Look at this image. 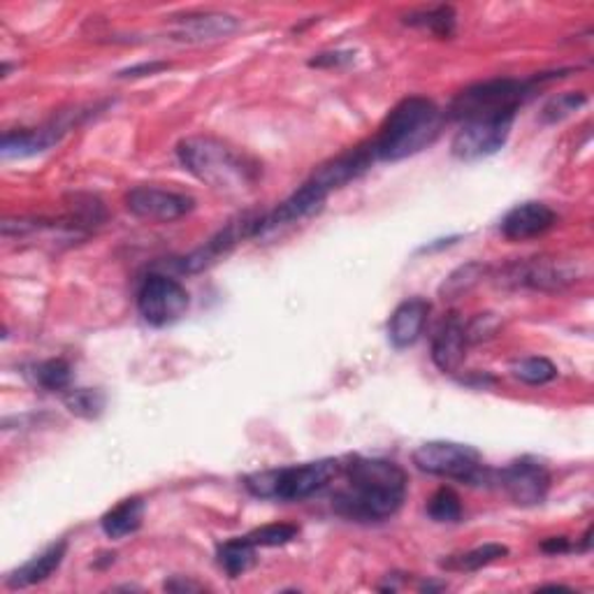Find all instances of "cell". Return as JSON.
<instances>
[{
	"label": "cell",
	"instance_id": "30",
	"mask_svg": "<svg viewBox=\"0 0 594 594\" xmlns=\"http://www.w3.org/2000/svg\"><path fill=\"white\" fill-rule=\"evenodd\" d=\"M162 68H168V64H160V60H154V64H139V66L121 70L119 77H124V79H131L133 77L135 79V77H145V75H156Z\"/></svg>",
	"mask_w": 594,
	"mask_h": 594
},
{
	"label": "cell",
	"instance_id": "23",
	"mask_svg": "<svg viewBox=\"0 0 594 594\" xmlns=\"http://www.w3.org/2000/svg\"><path fill=\"white\" fill-rule=\"evenodd\" d=\"M511 374H514L525 385H546L558 379V367L548 358L529 356L511 365Z\"/></svg>",
	"mask_w": 594,
	"mask_h": 594
},
{
	"label": "cell",
	"instance_id": "28",
	"mask_svg": "<svg viewBox=\"0 0 594 594\" xmlns=\"http://www.w3.org/2000/svg\"><path fill=\"white\" fill-rule=\"evenodd\" d=\"M585 102H587V98L583 93H579V91L576 93L569 91V93H560L556 98H550L546 102L543 112H541L543 121H546V124H556V121H562V119L571 116L573 112H579L585 105Z\"/></svg>",
	"mask_w": 594,
	"mask_h": 594
},
{
	"label": "cell",
	"instance_id": "1",
	"mask_svg": "<svg viewBox=\"0 0 594 594\" xmlns=\"http://www.w3.org/2000/svg\"><path fill=\"white\" fill-rule=\"evenodd\" d=\"M346 487L337 490L333 508L356 523L393 518L406 497V471L383 458H354L344 467Z\"/></svg>",
	"mask_w": 594,
	"mask_h": 594
},
{
	"label": "cell",
	"instance_id": "29",
	"mask_svg": "<svg viewBox=\"0 0 594 594\" xmlns=\"http://www.w3.org/2000/svg\"><path fill=\"white\" fill-rule=\"evenodd\" d=\"M497 325H500V323H497V318H495L493 314H481V316H477L469 325H464V330H467V341H469V344H477V341H481V339L495 337Z\"/></svg>",
	"mask_w": 594,
	"mask_h": 594
},
{
	"label": "cell",
	"instance_id": "7",
	"mask_svg": "<svg viewBox=\"0 0 594 594\" xmlns=\"http://www.w3.org/2000/svg\"><path fill=\"white\" fill-rule=\"evenodd\" d=\"M191 295L187 285L166 274H149L139 283L137 312L154 327H168L187 316Z\"/></svg>",
	"mask_w": 594,
	"mask_h": 594
},
{
	"label": "cell",
	"instance_id": "10",
	"mask_svg": "<svg viewBox=\"0 0 594 594\" xmlns=\"http://www.w3.org/2000/svg\"><path fill=\"white\" fill-rule=\"evenodd\" d=\"M126 208L131 214L149 221H177L195 210V200L181 191L160 187H135L126 195Z\"/></svg>",
	"mask_w": 594,
	"mask_h": 594
},
{
	"label": "cell",
	"instance_id": "22",
	"mask_svg": "<svg viewBox=\"0 0 594 594\" xmlns=\"http://www.w3.org/2000/svg\"><path fill=\"white\" fill-rule=\"evenodd\" d=\"M508 556V548L502 546V543H485V546H479V548H471L467 552H462V556H453L450 560L444 562L446 569H453V571H479L487 564H493L502 558Z\"/></svg>",
	"mask_w": 594,
	"mask_h": 594
},
{
	"label": "cell",
	"instance_id": "24",
	"mask_svg": "<svg viewBox=\"0 0 594 594\" xmlns=\"http://www.w3.org/2000/svg\"><path fill=\"white\" fill-rule=\"evenodd\" d=\"M66 406L79 418H98L102 412H105V395L100 391H93V388H70V391L64 395Z\"/></svg>",
	"mask_w": 594,
	"mask_h": 594
},
{
	"label": "cell",
	"instance_id": "3",
	"mask_svg": "<svg viewBox=\"0 0 594 594\" xmlns=\"http://www.w3.org/2000/svg\"><path fill=\"white\" fill-rule=\"evenodd\" d=\"M446 114L437 102L423 96H408L388 112L377 137L370 142L377 160L397 162L433 147L441 135Z\"/></svg>",
	"mask_w": 594,
	"mask_h": 594
},
{
	"label": "cell",
	"instance_id": "33",
	"mask_svg": "<svg viewBox=\"0 0 594 594\" xmlns=\"http://www.w3.org/2000/svg\"><path fill=\"white\" fill-rule=\"evenodd\" d=\"M166 590H172V592H195V590H202V585L191 583V581H183L181 576H175L172 581L166 583Z\"/></svg>",
	"mask_w": 594,
	"mask_h": 594
},
{
	"label": "cell",
	"instance_id": "16",
	"mask_svg": "<svg viewBox=\"0 0 594 594\" xmlns=\"http://www.w3.org/2000/svg\"><path fill=\"white\" fill-rule=\"evenodd\" d=\"M467 330H464V321H460L456 314L448 316L433 339V360L439 367L444 374H456L462 362H464V351H467Z\"/></svg>",
	"mask_w": 594,
	"mask_h": 594
},
{
	"label": "cell",
	"instance_id": "2",
	"mask_svg": "<svg viewBox=\"0 0 594 594\" xmlns=\"http://www.w3.org/2000/svg\"><path fill=\"white\" fill-rule=\"evenodd\" d=\"M177 156L195 179L225 195L249 193L260 179V166L251 156L210 135L179 142Z\"/></svg>",
	"mask_w": 594,
	"mask_h": 594
},
{
	"label": "cell",
	"instance_id": "12",
	"mask_svg": "<svg viewBox=\"0 0 594 594\" xmlns=\"http://www.w3.org/2000/svg\"><path fill=\"white\" fill-rule=\"evenodd\" d=\"M239 29V22L231 14L223 12H189L181 16H172V40L187 45L214 43L233 35Z\"/></svg>",
	"mask_w": 594,
	"mask_h": 594
},
{
	"label": "cell",
	"instance_id": "27",
	"mask_svg": "<svg viewBox=\"0 0 594 594\" xmlns=\"http://www.w3.org/2000/svg\"><path fill=\"white\" fill-rule=\"evenodd\" d=\"M298 535H300V529L295 525L274 523V525H265V527H258V529L249 531L247 539L256 548H277V546L291 543Z\"/></svg>",
	"mask_w": 594,
	"mask_h": 594
},
{
	"label": "cell",
	"instance_id": "15",
	"mask_svg": "<svg viewBox=\"0 0 594 594\" xmlns=\"http://www.w3.org/2000/svg\"><path fill=\"white\" fill-rule=\"evenodd\" d=\"M429 310H433V306L423 298H408L397 304V310L393 312L391 321H388V339H391V344L395 348L414 346L425 330Z\"/></svg>",
	"mask_w": 594,
	"mask_h": 594
},
{
	"label": "cell",
	"instance_id": "4",
	"mask_svg": "<svg viewBox=\"0 0 594 594\" xmlns=\"http://www.w3.org/2000/svg\"><path fill=\"white\" fill-rule=\"evenodd\" d=\"M560 72L550 75H537L531 79H487L471 85L464 91H460L446 110V119L456 121H471L481 116H497V114H516L523 102L535 93V89L548 79H558Z\"/></svg>",
	"mask_w": 594,
	"mask_h": 594
},
{
	"label": "cell",
	"instance_id": "13",
	"mask_svg": "<svg viewBox=\"0 0 594 594\" xmlns=\"http://www.w3.org/2000/svg\"><path fill=\"white\" fill-rule=\"evenodd\" d=\"M558 214L552 212L546 202H520L514 210H508L500 223V231L511 242H525L546 235L550 228H556Z\"/></svg>",
	"mask_w": 594,
	"mask_h": 594
},
{
	"label": "cell",
	"instance_id": "14",
	"mask_svg": "<svg viewBox=\"0 0 594 594\" xmlns=\"http://www.w3.org/2000/svg\"><path fill=\"white\" fill-rule=\"evenodd\" d=\"M576 272H573L564 260H546L537 258L516 268L508 270V279L516 285H527L535 291H558L562 285H569L576 281Z\"/></svg>",
	"mask_w": 594,
	"mask_h": 594
},
{
	"label": "cell",
	"instance_id": "31",
	"mask_svg": "<svg viewBox=\"0 0 594 594\" xmlns=\"http://www.w3.org/2000/svg\"><path fill=\"white\" fill-rule=\"evenodd\" d=\"M351 58V54H341V52H335V54H318L316 58L310 60V66H316V68H325V66H339L344 64V60Z\"/></svg>",
	"mask_w": 594,
	"mask_h": 594
},
{
	"label": "cell",
	"instance_id": "26",
	"mask_svg": "<svg viewBox=\"0 0 594 594\" xmlns=\"http://www.w3.org/2000/svg\"><path fill=\"white\" fill-rule=\"evenodd\" d=\"M427 516L435 523H458L462 518V502L456 490L439 487L437 493L427 500Z\"/></svg>",
	"mask_w": 594,
	"mask_h": 594
},
{
	"label": "cell",
	"instance_id": "20",
	"mask_svg": "<svg viewBox=\"0 0 594 594\" xmlns=\"http://www.w3.org/2000/svg\"><path fill=\"white\" fill-rule=\"evenodd\" d=\"M404 22L408 26H416V29H427L429 33H435L437 37H450L456 33V22H458V14L456 10L450 5H439V8H433V10H421V12H412L408 14Z\"/></svg>",
	"mask_w": 594,
	"mask_h": 594
},
{
	"label": "cell",
	"instance_id": "19",
	"mask_svg": "<svg viewBox=\"0 0 594 594\" xmlns=\"http://www.w3.org/2000/svg\"><path fill=\"white\" fill-rule=\"evenodd\" d=\"M216 560L231 579H239L242 573H247L256 564V546L247 537L231 539L218 546Z\"/></svg>",
	"mask_w": 594,
	"mask_h": 594
},
{
	"label": "cell",
	"instance_id": "18",
	"mask_svg": "<svg viewBox=\"0 0 594 594\" xmlns=\"http://www.w3.org/2000/svg\"><path fill=\"white\" fill-rule=\"evenodd\" d=\"M145 511L147 504L139 497H128L114 508H110L105 516L100 518V527L105 531V537L110 539H126L142 527L145 523Z\"/></svg>",
	"mask_w": 594,
	"mask_h": 594
},
{
	"label": "cell",
	"instance_id": "5",
	"mask_svg": "<svg viewBox=\"0 0 594 594\" xmlns=\"http://www.w3.org/2000/svg\"><path fill=\"white\" fill-rule=\"evenodd\" d=\"M344 464L335 458H323L316 462H304L293 467L265 469L244 479V487L258 500L277 502H302L321 493L325 485H330Z\"/></svg>",
	"mask_w": 594,
	"mask_h": 594
},
{
	"label": "cell",
	"instance_id": "21",
	"mask_svg": "<svg viewBox=\"0 0 594 594\" xmlns=\"http://www.w3.org/2000/svg\"><path fill=\"white\" fill-rule=\"evenodd\" d=\"M33 379L40 388H45L49 393H64L70 391L72 367L64 358H52L33 367Z\"/></svg>",
	"mask_w": 594,
	"mask_h": 594
},
{
	"label": "cell",
	"instance_id": "9",
	"mask_svg": "<svg viewBox=\"0 0 594 594\" xmlns=\"http://www.w3.org/2000/svg\"><path fill=\"white\" fill-rule=\"evenodd\" d=\"M497 483L518 506H539L548 497L550 471L537 458H520L500 471Z\"/></svg>",
	"mask_w": 594,
	"mask_h": 594
},
{
	"label": "cell",
	"instance_id": "25",
	"mask_svg": "<svg viewBox=\"0 0 594 594\" xmlns=\"http://www.w3.org/2000/svg\"><path fill=\"white\" fill-rule=\"evenodd\" d=\"M483 274H485V265H481V262H467V265H462V268H458L453 274H450L444 281V285H441L444 300H456L462 293L471 291L483 279Z\"/></svg>",
	"mask_w": 594,
	"mask_h": 594
},
{
	"label": "cell",
	"instance_id": "17",
	"mask_svg": "<svg viewBox=\"0 0 594 594\" xmlns=\"http://www.w3.org/2000/svg\"><path fill=\"white\" fill-rule=\"evenodd\" d=\"M66 552H68V541L52 543L49 548H45L43 552H40V556L31 558L26 564L14 569L12 573H8L5 585L10 590H24V587H31V585H37V583L47 581L52 576V573L60 564H64Z\"/></svg>",
	"mask_w": 594,
	"mask_h": 594
},
{
	"label": "cell",
	"instance_id": "11",
	"mask_svg": "<svg viewBox=\"0 0 594 594\" xmlns=\"http://www.w3.org/2000/svg\"><path fill=\"white\" fill-rule=\"evenodd\" d=\"M77 116H79V112L64 114V116H58L40 128H24V131L5 133L3 145H0L3 158H29V156H37V154L52 149L54 145H58L60 137L70 133Z\"/></svg>",
	"mask_w": 594,
	"mask_h": 594
},
{
	"label": "cell",
	"instance_id": "8",
	"mask_svg": "<svg viewBox=\"0 0 594 594\" xmlns=\"http://www.w3.org/2000/svg\"><path fill=\"white\" fill-rule=\"evenodd\" d=\"M516 114H497L464 121L453 142H450V154L467 162L495 156L508 142Z\"/></svg>",
	"mask_w": 594,
	"mask_h": 594
},
{
	"label": "cell",
	"instance_id": "32",
	"mask_svg": "<svg viewBox=\"0 0 594 594\" xmlns=\"http://www.w3.org/2000/svg\"><path fill=\"white\" fill-rule=\"evenodd\" d=\"M543 552H550V556H562V552L571 550V543L567 537H550L541 543Z\"/></svg>",
	"mask_w": 594,
	"mask_h": 594
},
{
	"label": "cell",
	"instance_id": "6",
	"mask_svg": "<svg viewBox=\"0 0 594 594\" xmlns=\"http://www.w3.org/2000/svg\"><path fill=\"white\" fill-rule=\"evenodd\" d=\"M414 464L429 477L460 483H485L490 471L474 446L456 441H427L414 450Z\"/></svg>",
	"mask_w": 594,
	"mask_h": 594
}]
</instances>
